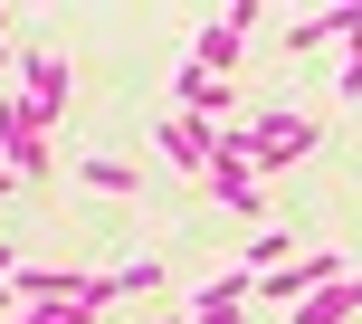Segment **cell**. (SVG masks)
<instances>
[{
    "mask_svg": "<svg viewBox=\"0 0 362 324\" xmlns=\"http://www.w3.org/2000/svg\"><path fill=\"white\" fill-rule=\"evenodd\" d=\"M0 67H10V48H0Z\"/></svg>",
    "mask_w": 362,
    "mask_h": 324,
    "instance_id": "cell-16",
    "label": "cell"
},
{
    "mask_svg": "<svg viewBox=\"0 0 362 324\" xmlns=\"http://www.w3.org/2000/svg\"><path fill=\"white\" fill-rule=\"evenodd\" d=\"M0 324H10V287H0Z\"/></svg>",
    "mask_w": 362,
    "mask_h": 324,
    "instance_id": "cell-15",
    "label": "cell"
},
{
    "mask_svg": "<svg viewBox=\"0 0 362 324\" xmlns=\"http://www.w3.org/2000/svg\"><path fill=\"white\" fill-rule=\"evenodd\" d=\"M286 324H362V267L344 277V287H325V296H305Z\"/></svg>",
    "mask_w": 362,
    "mask_h": 324,
    "instance_id": "cell-8",
    "label": "cell"
},
{
    "mask_svg": "<svg viewBox=\"0 0 362 324\" xmlns=\"http://www.w3.org/2000/svg\"><path fill=\"white\" fill-rule=\"evenodd\" d=\"M344 277H353V258L344 248H296L286 258V267H267V277H257V296H276V306H305V296H325V287H344Z\"/></svg>",
    "mask_w": 362,
    "mask_h": 324,
    "instance_id": "cell-3",
    "label": "cell"
},
{
    "mask_svg": "<svg viewBox=\"0 0 362 324\" xmlns=\"http://www.w3.org/2000/svg\"><path fill=\"white\" fill-rule=\"evenodd\" d=\"M200 191H210V200H229L238 219H257V229H267V191H257V172H248L238 153H210V172H200Z\"/></svg>",
    "mask_w": 362,
    "mask_h": 324,
    "instance_id": "cell-6",
    "label": "cell"
},
{
    "mask_svg": "<svg viewBox=\"0 0 362 324\" xmlns=\"http://www.w3.org/2000/svg\"><path fill=\"white\" fill-rule=\"evenodd\" d=\"M10 86L29 96V125H67V96H76V57L67 48H10Z\"/></svg>",
    "mask_w": 362,
    "mask_h": 324,
    "instance_id": "cell-2",
    "label": "cell"
},
{
    "mask_svg": "<svg viewBox=\"0 0 362 324\" xmlns=\"http://www.w3.org/2000/svg\"><path fill=\"white\" fill-rule=\"evenodd\" d=\"M76 181H86V191H115V200H124V191H134V162H115V153H86V162H76Z\"/></svg>",
    "mask_w": 362,
    "mask_h": 324,
    "instance_id": "cell-9",
    "label": "cell"
},
{
    "mask_svg": "<svg viewBox=\"0 0 362 324\" xmlns=\"http://www.w3.org/2000/svg\"><path fill=\"white\" fill-rule=\"evenodd\" d=\"M172 115H191V125H238V96H229V76L181 67V76H172Z\"/></svg>",
    "mask_w": 362,
    "mask_h": 324,
    "instance_id": "cell-5",
    "label": "cell"
},
{
    "mask_svg": "<svg viewBox=\"0 0 362 324\" xmlns=\"http://www.w3.org/2000/svg\"><path fill=\"white\" fill-rule=\"evenodd\" d=\"M286 258H296V238H286V229L267 219V229L248 238V258H238V267H248V277H267V267H286Z\"/></svg>",
    "mask_w": 362,
    "mask_h": 324,
    "instance_id": "cell-10",
    "label": "cell"
},
{
    "mask_svg": "<svg viewBox=\"0 0 362 324\" xmlns=\"http://www.w3.org/2000/svg\"><path fill=\"white\" fill-rule=\"evenodd\" d=\"M191 324H248V306H229V315H191Z\"/></svg>",
    "mask_w": 362,
    "mask_h": 324,
    "instance_id": "cell-14",
    "label": "cell"
},
{
    "mask_svg": "<svg viewBox=\"0 0 362 324\" xmlns=\"http://www.w3.org/2000/svg\"><path fill=\"white\" fill-rule=\"evenodd\" d=\"M325 144V125H305V115H238V125H219V153H238L248 172H286V162H305Z\"/></svg>",
    "mask_w": 362,
    "mask_h": 324,
    "instance_id": "cell-1",
    "label": "cell"
},
{
    "mask_svg": "<svg viewBox=\"0 0 362 324\" xmlns=\"http://www.w3.org/2000/svg\"><path fill=\"white\" fill-rule=\"evenodd\" d=\"M115 296H163V258H124V267H105Z\"/></svg>",
    "mask_w": 362,
    "mask_h": 324,
    "instance_id": "cell-11",
    "label": "cell"
},
{
    "mask_svg": "<svg viewBox=\"0 0 362 324\" xmlns=\"http://www.w3.org/2000/svg\"><path fill=\"white\" fill-rule=\"evenodd\" d=\"M153 144H163L172 162H181V172H210V153H219V125H191V115H172V125H153Z\"/></svg>",
    "mask_w": 362,
    "mask_h": 324,
    "instance_id": "cell-7",
    "label": "cell"
},
{
    "mask_svg": "<svg viewBox=\"0 0 362 324\" xmlns=\"http://www.w3.org/2000/svg\"><path fill=\"white\" fill-rule=\"evenodd\" d=\"M248 29H257V0H238V10H219V19H200L191 67H200V76H238V57H248Z\"/></svg>",
    "mask_w": 362,
    "mask_h": 324,
    "instance_id": "cell-4",
    "label": "cell"
},
{
    "mask_svg": "<svg viewBox=\"0 0 362 324\" xmlns=\"http://www.w3.org/2000/svg\"><path fill=\"white\" fill-rule=\"evenodd\" d=\"M10 324H86V315H67V306H10Z\"/></svg>",
    "mask_w": 362,
    "mask_h": 324,
    "instance_id": "cell-13",
    "label": "cell"
},
{
    "mask_svg": "<svg viewBox=\"0 0 362 324\" xmlns=\"http://www.w3.org/2000/svg\"><path fill=\"white\" fill-rule=\"evenodd\" d=\"M334 96H344V105H362V29L344 38V67H334Z\"/></svg>",
    "mask_w": 362,
    "mask_h": 324,
    "instance_id": "cell-12",
    "label": "cell"
}]
</instances>
